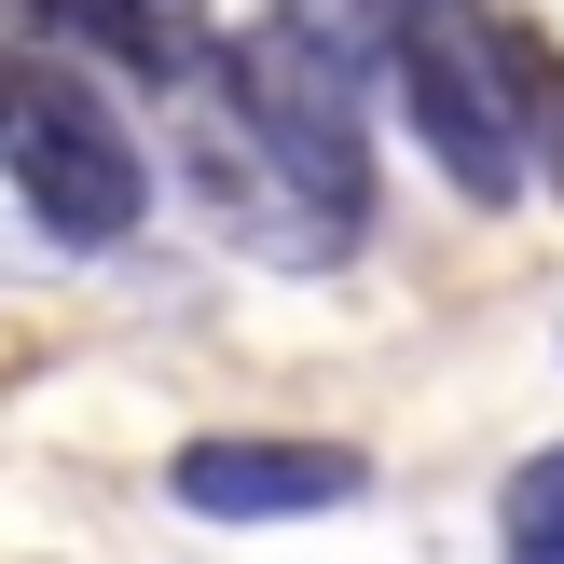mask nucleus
Here are the masks:
<instances>
[{
	"label": "nucleus",
	"mask_w": 564,
	"mask_h": 564,
	"mask_svg": "<svg viewBox=\"0 0 564 564\" xmlns=\"http://www.w3.org/2000/svg\"><path fill=\"white\" fill-rule=\"evenodd\" d=\"M0 180L55 248H124L152 220V152L69 42H0Z\"/></svg>",
	"instance_id": "1"
},
{
	"label": "nucleus",
	"mask_w": 564,
	"mask_h": 564,
	"mask_svg": "<svg viewBox=\"0 0 564 564\" xmlns=\"http://www.w3.org/2000/svg\"><path fill=\"white\" fill-rule=\"evenodd\" d=\"M386 83H400L413 152H427L468 207H523V193H538V165H523V110H510V14H482V0H413Z\"/></svg>",
	"instance_id": "2"
},
{
	"label": "nucleus",
	"mask_w": 564,
	"mask_h": 564,
	"mask_svg": "<svg viewBox=\"0 0 564 564\" xmlns=\"http://www.w3.org/2000/svg\"><path fill=\"white\" fill-rule=\"evenodd\" d=\"M165 165H180V193H193V220H207L220 248H248V262H290V275H330L345 262V220L317 207V193L290 180V165L262 152V124H248L235 110V83H180V97H165Z\"/></svg>",
	"instance_id": "3"
},
{
	"label": "nucleus",
	"mask_w": 564,
	"mask_h": 564,
	"mask_svg": "<svg viewBox=\"0 0 564 564\" xmlns=\"http://www.w3.org/2000/svg\"><path fill=\"white\" fill-rule=\"evenodd\" d=\"M220 83H235V110L262 124V152L290 165L345 235H372V124H358V69H330L317 42H290V28L262 14L235 55H220Z\"/></svg>",
	"instance_id": "4"
},
{
	"label": "nucleus",
	"mask_w": 564,
	"mask_h": 564,
	"mask_svg": "<svg viewBox=\"0 0 564 564\" xmlns=\"http://www.w3.org/2000/svg\"><path fill=\"white\" fill-rule=\"evenodd\" d=\"M165 496H180L193 523H317V510H358V496H372V455H358V441L220 427V441H180V455H165Z\"/></svg>",
	"instance_id": "5"
},
{
	"label": "nucleus",
	"mask_w": 564,
	"mask_h": 564,
	"mask_svg": "<svg viewBox=\"0 0 564 564\" xmlns=\"http://www.w3.org/2000/svg\"><path fill=\"white\" fill-rule=\"evenodd\" d=\"M42 42H69L83 69H110V83L180 97V83H207L220 55H235V28H220L207 0H42Z\"/></svg>",
	"instance_id": "6"
},
{
	"label": "nucleus",
	"mask_w": 564,
	"mask_h": 564,
	"mask_svg": "<svg viewBox=\"0 0 564 564\" xmlns=\"http://www.w3.org/2000/svg\"><path fill=\"white\" fill-rule=\"evenodd\" d=\"M275 28H290V42H317L330 69H358L372 83L386 55H400V28H413V0H262Z\"/></svg>",
	"instance_id": "7"
},
{
	"label": "nucleus",
	"mask_w": 564,
	"mask_h": 564,
	"mask_svg": "<svg viewBox=\"0 0 564 564\" xmlns=\"http://www.w3.org/2000/svg\"><path fill=\"white\" fill-rule=\"evenodd\" d=\"M510 110H523V165H538V193H564V55L538 28H510Z\"/></svg>",
	"instance_id": "8"
},
{
	"label": "nucleus",
	"mask_w": 564,
	"mask_h": 564,
	"mask_svg": "<svg viewBox=\"0 0 564 564\" xmlns=\"http://www.w3.org/2000/svg\"><path fill=\"white\" fill-rule=\"evenodd\" d=\"M496 538H510V551H551L564 538V441H538V455L496 482Z\"/></svg>",
	"instance_id": "9"
},
{
	"label": "nucleus",
	"mask_w": 564,
	"mask_h": 564,
	"mask_svg": "<svg viewBox=\"0 0 564 564\" xmlns=\"http://www.w3.org/2000/svg\"><path fill=\"white\" fill-rule=\"evenodd\" d=\"M0 42H42V0H0Z\"/></svg>",
	"instance_id": "10"
},
{
	"label": "nucleus",
	"mask_w": 564,
	"mask_h": 564,
	"mask_svg": "<svg viewBox=\"0 0 564 564\" xmlns=\"http://www.w3.org/2000/svg\"><path fill=\"white\" fill-rule=\"evenodd\" d=\"M510 564H564V538H551V551H510Z\"/></svg>",
	"instance_id": "11"
}]
</instances>
